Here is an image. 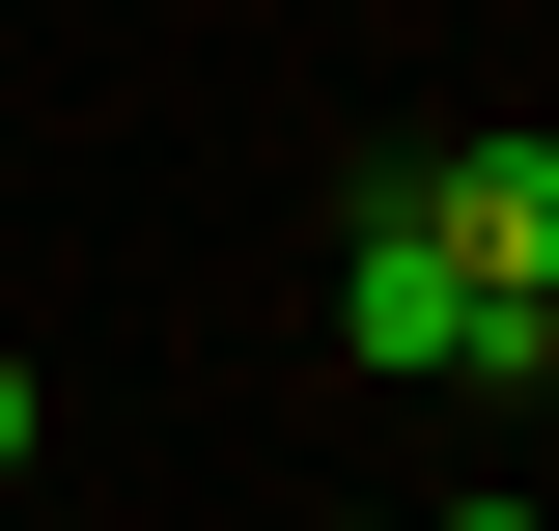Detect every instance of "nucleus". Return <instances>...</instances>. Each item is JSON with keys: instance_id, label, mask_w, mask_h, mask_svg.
<instances>
[{"instance_id": "obj_4", "label": "nucleus", "mask_w": 559, "mask_h": 531, "mask_svg": "<svg viewBox=\"0 0 559 531\" xmlns=\"http://www.w3.org/2000/svg\"><path fill=\"white\" fill-rule=\"evenodd\" d=\"M448 531H532V504H448Z\"/></svg>"}, {"instance_id": "obj_3", "label": "nucleus", "mask_w": 559, "mask_h": 531, "mask_svg": "<svg viewBox=\"0 0 559 531\" xmlns=\"http://www.w3.org/2000/svg\"><path fill=\"white\" fill-rule=\"evenodd\" d=\"M28 448H57V392H28V364H0V475H28Z\"/></svg>"}, {"instance_id": "obj_2", "label": "nucleus", "mask_w": 559, "mask_h": 531, "mask_svg": "<svg viewBox=\"0 0 559 531\" xmlns=\"http://www.w3.org/2000/svg\"><path fill=\"white\" fill-rule=\"evenodd\" d=\"M336 335L392 364V392H448V364H476V280L419 252V197H392V168H364V224H336Z\"/></svg>"}, {"instance_id": "obj_1", "label": "nucleus", "mask_w": 559, "mask_h": 531, "mask_svg": "<svg viewBox=\"0 0 559 531\" xmlns=\"http://www.w3.org/2000/svg\"><path fill=\"white\" fill-rule=\"evenodd\" d=\"M392 197L476 308H559V140H392Z\"/></svg>"}]
</instances>
